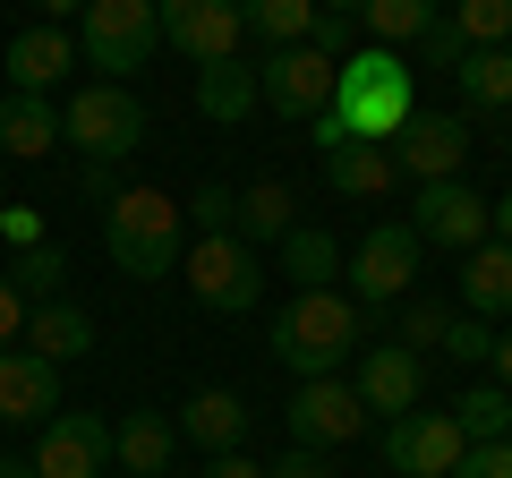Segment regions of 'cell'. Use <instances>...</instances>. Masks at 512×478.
Masks as SVG:
<instances>
[{
	"mask_svg": "<svg viewBox=\"0 0 512 478\" xmlns=\"http://www.w3.org/2000/svg\"><path fill=\"white\" fill-rule=\"evenodd\" d=\"M410 111H419V69L402 52H384V43H359V52L333 60V103L308 129L325 154L333 146H393Z\"/></svg>",
	"mask_w": 512,
	"mask_h": 478,
	"instance_id": "obj_1",
	"label": "cell"
},
{
	"mask_svg": "<svg viewBox=\"0 0 512 478\" xmlns=\"http://www.w3.org/2000/svg\"><path fill=\"white\" fill-rule=\"evenodd\" d=\"M367 342V308L350 291H291V308L274 316V359L291 376H342Z\"/></svg>",
	"mask_w": 512,
	"mask_h": 478,
	"instance_id": "obj_2",
	"label": "cell"
},
{
	"mask_svg": "<svg viewBox=\"0 0 512 478\" xmlns=\"http://www.w3.org/2000/svg\"><path fill=\"white\" fill-rule=\"evenodd\" d=\"M103 248H111V265H120L128 282L180 274V257H188L180 197H163V188H120V197L103 205Z\"/></svg>",
	"mask_w": 512,
	"mask_h": 478,
	"instance_id": "obj_3",
	"label": "cell"
},
{
	"mask_svg": "<svg viewBox=\"0 0 512 478\" xmlns=\"http://www.w3.org/2000/svg\"><path fill=\"white\" fill-rule=\"evenodd\" d=\"M60 137L77 146V163H120V154L146 146V103L128 86H111V77H94V86L69 94V111H60Z\"/></svg>",
	"mask_w": 512,
	"mask_h": 478,
	"instance_id": "obj_4",
	"label": "cell"
},
{
	"mask_svg": "<svg viewBox=\"0 0 512 478\" xmlns=\"http://www.w3.org/2000/svg\"><path fill=\"white\" fill-rule=\"evenodd\" d=\"M180 274H188V299H197V308H214V316H248L256 299H265V265H256V248H248L239 231L188 239Z\"/></svg>",
	"mask_w": 512,
	"mask_h": 478,
	"instance_id": "obj_5",
	"label": "cell"
},
{
	"mask_svg": "<svg viewBox=\"0 0 512 478\" xmlns=\"http://www.w3.org/2000/svg\"><path fill=\"white\" fill-rule=\"evenodd\" d=\"M154 43H163L154 0H86V43H77V60H86V69H103L111 86H128V77L146 69Z\"/></svg>",
	"mask_w": 512,
	"mask_h": 478,
	"instance_id": "obj_6",
	"label": "cell"
},
{
	"mask_svg": "<svg viewBox=\"0 0 512 478\" xmlns=\"http://www.w3.org/2000/svg\"><path fill=\"white\" fill-rule=\"evenodd\" d=\"M256 103L282 111V120H325V103H333V60L316 52V43L265 52V60H256Z\"/></svg>",
	"mask_w": 512,
	"mask_h": 478,
	"instance_id": "obj_7",
	"label": "cell"
},
{
	"mask_svg": "<svg viewBox=\"0 0 512 478\" xmlns=\"http://www.w3.org/2000/svg\"><path fill=\"white\" fill-rule=\"evenodd\" d=\"M470 436H461L453 410H410V419H384V461L393 478H453Z\"/></svg>",
	"mask_w": 512,
	"mask_h": 478,
	"instance_id": "obj_8",
	"label": "cell"
},
{
	"mask_svg": "<svg viewBox=\"0 0 512 478\" xmlns=\"http://www.w3.org/2000/svg\"><path fill=\"white\" fill-rule=\"evenodd\" d=\"M393 171H402V180H461V163H470V120H461V111H410L402 120V137H393Z\"/></svg>",
	"mask_w": 512,
	"mask_h": 478,
	"instance_id": "obj_9",
	"label": "cell"
},
{
	"mask_svg": "<svg viewBox=\"0 0 512 478\" xmlns=\"http://www.w3.org/2000/svg\"><path fill=\"white\" fill-rule=\"evenodd\" d=\"M35 478H103L111 461V419L103 410H52V419L35 427Z\"/></svg>",
	"mask_w": 512,
	"mask_h": 478,
	"instance_id": "obj_10",
	"label": "cell"
},
{
	"mask_svg": "<svg viewBox=\"0 0 512 478\" xmlns=\"http://www.w3.org/2000/svg\"><path fill=\"white\" fill-rule=\"evenodd\" d=\"M342 274L359 282V308H393V299H410V282H419V231H410V222H376Z\"/></svg>",
	"mask_w": 512,
	"mask_h": 478,
	"instance_id": "obj_11",
	"label": "cell"
},
{
	"mask_svg": "<svg viewBox=\"0 0 512 478\" xmlns=\"http://www.w3.org/2000/svg\"><path fill=\"white\" fill-rule=\"evenodd\" d=\"M359 427H367V402L350 393V376H299V393H291V444L333 453V444H350Z\"/></svg>",
	"mask_w": 512,
	"mask_h": 478,
	"instance_id": "obj_12",
	"label": "cell"
},
{
	"mask_svg": "<svg viewBox=\"0 0 512 478\" xmlns=\"http://www.w3.org/2000/svg\"><path fill=\"white\" fill-rule=\"evenodd\" d=\"M350 393L367 402V419H410L427 393V368H419V350L410 342H376L359 350V376H350Z\"/></svg>",
	"mask_w": 512,
	"mask_h": 478,
	"instance_id": "obj_13",
	"label": "cell"
},
{
	"mask_svg": "<svg viewBox=\"0 0 512 478\" xmlns=\"http://www.w3.org/2000/svg\"><path fill=\"white\" fill-rule=\"evenodd\" d=\"M410 231H419V248H461L470 257L478 239H487V197L461 180H427L419 205H410Z\"/></svg>",
	"mask_w": 512,
	"mask_h": 478,
	"instance_id": "obj_14",
	"label": "cell"
},
{
	"mask_svg": "<svg viewBox=\"0 0 512 478\" xmlns=\"http://www.w3.org/2000/svg\"><path fill=\"white\" fill-rule=\"evenodd\" d=\"M60 410V368L35 350H0V419L9 427H43Z\"/></svg>",
	"mask_w": 512,
	"mask_h": 478,
	"instance_id": "obj_15",
	"label": "cell"
},
{
	"mask_svg": "<svg viewBox=\"0 0 512 478\" xmlns=\"http://www.w3.org/2000/svg\"><path fill=\"white\" fill-rule=\"evenodd\" d=\"M69 69H86V60H77V43L60 26H18L9 35V94H52Z\"/></svg>",
	"mask_w": 512,
	"mask_h": 478,
	"instance_id": "obj_16",
	"label": "cell"
},
{
	"mask_svg": "<svg viewBox=\"0 0 512 478\" xmlns=\"http://www.w3.org/2000/svg\"><path fill=\"white\" fill-rule=\"evenodd\" d=\"M18 350H35V359L69 368V359H86V350H94V316H86V308H69V299H43V308H26Z\"/></svg>",
	"mask_w": 512,
	"mask_h": 478,
	"instance_id": "obj_17",
	"label": "cell"
},
{
	"mask_svg": "<svg viewBox=\"0 0 512 478\" xmlns=\"http://www.w3.org/2000/svg\"><path fill=\"white\" fill-rule=\"evenodd\" d=\"M461 316H512V248L504 239H478L461 257Z\"/></svg>",
	"mask_w": 512,
	"mask_h": 478,
	"instance_id": "obj_18",
	"label": "cell"
},
{
	"mask_svg": "<svg viewBox=\"0 0 512 478\" xmlns=\"http://www.w3.org/2000/svg\"><path fill=\"white\" fill-rule=\"evenodd\" d=\"M171 444H180V427L154 419V410H128V419L111 427V461H120L128 478H163L171 470Z\"/></svg>",
	"mask_w": 512,
	"mask_h": 478,
	"instance_id": "obj_19",
	"label": "cell"
},
{
	"mask_svg": "<svg viewBox=\"0 0 512 478\" xmlns=\"http://www.w3.org/2000/svg\"><path fill=\"white\" fill-rule=\"evenodd\" d=\"M239 35H248V26H239V0H205L197 18L188 26H171V52H188L197 60V69H214V60H239Z\"/></svg>",
	"mask_w": 512,
	"mask_h": 478,
	"instance_id": "obj_20",
	"label": "cell"
},
{
	"mask_svg": "<svg viewBox=\"0 0 512 478\" xmlns=\"http://www.w3.org/2000/svg\"><path fill=\"white\" fill-rule=\"evenodd\" d=\"M60 146V111L43 94H0V154H18V163H43Z\"/></svg>",
	"mask_w": 512,
	"mask_h": 478,
	"instance_id": "obj_21",
	"label": "cell"
},
{
	"mask_svg": "<svg viewBox=\"0 0 512 478\" xmlns=\"http://www.w3.org/2000/svg\"><path fill=\"white\" fill-rule=\"evenodd\" d=\"M171 427H180L188 444H205V453H239V436H248V402H239V393H197Z\"/></svg>",
	"mask_w": 512,
	"mask_h": 478,
	"instance_id": "obj_22",
	"label": "cell"
},
{
	"mask_svg": "<svg viewBox=\"0 0 512 478\" xmlns=\"http://www.w3.org/2000/svg\"><path fill=\"white\" fill-rule=\"evenodd\" d=\"M197 111L214 120V129H239L256 111V69H239V60H214V69H197Z\"/></svg>",
	"mask_w": 512,
	"mask_h": 478,
	"instance_id": "obj_23",
	"label": "cell"
},
{
	"mask_svg": "<svg viewBox=\"0 0 512 478\" xmlns=\"http://www.w3.org/2000/svg\"><path fill=\"white\" fill-rule=\"evenodd\" d=\"M325 180H333V197H393V154L384 146H333L325 154Z\"/></svg>",
	"mask_w": 512,
	"mask_h": 478,
	"instance_id": "obj_24",
	"label": "cell"
},
{
	"mask_svg": "<svg viewBox=\"0 0 512 478\" xmlns=\"http://www.w3.org/2000/svg\"><path fill=\"white\" fill-rule=\"evenodd\" d=\"M359 26H367V43L402 52V43H419L436 26V0H359Z\"/></svg>",
	"mask_w": 512,
	"mask_h": 478,
	"instance_id": "obj_25",
	"label": "cell"
},
{
	"mask_svg": "<svg viewBox=\"0 0 512 478\" xmlns=\"http://www.w3.org/2000/svg\"><path fill=\"white\" fill-rule=\"evenodd\" d=\"M231 231L248 239V248H256V239H274V248H282V231H291V188H282V180H256V188H239V214H231Z\"/></svg>",
	"mask_w": 512,
	"mask_h": 478,
	"instance_id": "obj_26",
	"label": "cell"
},
{
	"mask_svg": "<svg viewBox=\"0 0 512 478\" xmlns=\"http://www.w3.org/2000/svg\"><path fill=\"white\" fill-rule=\"evenodd\" d=\"M239 26H248V35H265L274 52H291V43H308L316 0H239Z\"/></svg>",
	"mask_w": 512,
	"mask_h": 478,
	"instance_id": "obj_27",
	"label": "cell"
},
{
	"mask_svg": "<svg viewBox=\"0 0 512 478\" xmlns=\"http://www.w3.org/2000/svg\"><path fill=\"white\" fill-rule=\"evenodd\" d=\"M453 77H461V103L470 111H512V52H470Z\"/></svg>",
	"mask_w": 512,
	"mask_h": 478,
	"instance_id": "obj_28",
	"label": "cell"
},
{
	"mask_svg": "<svg viewBox=\"0 0 512 478\" xmlns=\"http://www.w3.org/2000/svg\"><path fill=\"white\" fill-rule=\"evenodd\" d=\"M282 265H291L299 291H325V282L342 274V248H333L325 231H299V222H291V231H282Z\"/></svg>",
	"mask_w": 512,
	"mask_h": 478,
	"instance_id": "obj_29",
	"label": "cell"
},
{
	"mask_svg": "<svg viewBox=\"0 0 512 478\" xmlns=\"http://www.w3.org/2000/svg\"><path fill=\"white\" fill-rule=\"evenodd\" d=\"M453 419H461V436H470V444H495V436H512V393L504 385H470L453 402Z\"/></svg>",
	"mask_w": 512,
	"mask_h": 478,
	"instance_id": "obj_30",
	"label": "cell"
},
{
	"mask_svg": "<svg viewBox=\"0 0 512 478\" xmlns=\"http://www.w3.org/2000/svg\"><path fill=\"white\" fill-rule=\"evenodd\" d=\"M453 26L470 52H504L512 43V0H453Z\"/></svg>",
	"mask_w": 512,
	"mask_h": 478,
	"instance_id": "obj_31",
	"label": "cell"
},
{
	"mask_svg": "<svg viewBox=\"0 0 512 478\" xmlns=\"http://www.w3.org/2000/svg\"><path fill=\"white\" fill-rule=\"evenodd\" d=\"M60 282H69V265H60V248H52V239H43V248H18V282H9V291H18L26 308L60 299Z\"/></svg>",
	"mask_w": 512,
	"mask_h": 478,
	"instance_id": "obj_32",
	"label": "cell"
},
{
	"mask_svg": "<svg viewBox=\"0 0 512 478\" xmlns=\"http://www.w3.org/2000/svg\"><path fill=\"white\" fill-rule=\"evenodd\" d=\"M180 214H188V231H231V214H239V188H222V180H205L197 197H180Z\"/></svg>",
	"mask_w": 512,
	"mask_h": 478,
	"instance_id": "obj_33",
	"label": "cell"
},
{
	"mask_svg": "<svg viewBox=\"0 0 512 478\" xmlns=\"http://www.w3.org/2000/svg\"><path fill=\"white\" fill-rule=\"evenodd\" d=\"M436 350H453L461 368H487V350H495V325H487V316H453Z\"/></svg>",
	"mask_w": 512,
	"mask_h": 478,
	"instance_id": "obj_34",
	"label": "cell"
},
{
	"mask_svg": "<svg viewBox=\"0 0 512 478\" xmlns=\"http://www.w3.org/2000/svg\"><path fill=\"white\" fill-rule=\"evenodd\" d=\"M444 325H453V308H444V299H410V308H402V342H410V350L444 342Z\"/></svg>",
	"mask_w": 512,
	"mask_h": 478,
	"instance_id": "obj_35",
	"label": "cell"
},
{
	"mask_svg": "<svg viewBox=\"0 0 512 478\" xmlns=\"http://www.w3.org/2000/svg\"><path fill=\"white\" fill-rule=\"evenodd\" d=\"M419 52H427V69H461V60H470V43H461L453 18H436V26L419 35Z\"/></svg>",
	"mask_w": 512,
	"mask_h": 478,
	"instance_id": "obj_36",
	"label": "cell"
},
{
	"mask_svg": "<svg viewBox=\"0 0 512 478\" xmlns=\"http://www.w3.org/2000/svg\"><path fill=\"white\" fill-rule=\"evenodd\" d=\"M453 478H512V436H495V444H470Z\"/></svg>",
	"mask_w": 512,
	"mask_h": 478,
	"instance_id": "obj_37",
	"label": "cell"
},
{
	"mask_svg": "<svg viewBox=\"0 0 512 478\" xmlns=\"http://www.w3.org/2000/svg\"><path fill=\"white\" fill-rule=\"evenodd\" d=\"M265 478H333V461H325V453H308V444H291V453H282Z\"/></svg>",
	"mask_w": 512,
	"mask_h": 478,
	"instance_id": "obj_38",
	"label": "cell"
},
{
	"mask_svg": "<svg viewBox=\"0 0 512 478\" xmlns=\"http://www.w3.org/2000/svg\"><path fill=\"white\" fill-rule=\"evenodd\" d=\"M0 239H9V248H43V222L26 214V205H0Z\"/></svg>",
	"mask_w": 512,
	"mask_h": 478,
	"instance_id": "obj_39",
	"label": "cell"
},
{
	"mask_svg": "<svg viewBox=\"0 0 512 478\" xmlns=\"http://www.w3.org/2000/svg\"><path fill=\"white\" fill-rule=\"evenodd\" d=\"M18 333H26V299L9 291V274H0V350H18Z\"/></svg>",
	"mask_w": 512,
	"mask_h": 478,
	"instance_id": "obj_40",
	"label": "cell"
},
{
	"mask_svg": "<svg viewBox=\"0 0 512 478\" xmlns=\"http://www.w3.org/2000/svg\"><path fill=\"white\" fill-rule=\"evenodd\" d=\"M205 478H265L248 453H205Z\"/></svg>",
	"mask_w": 512,
	"mask_h": 478,
	"instance_id": "obj_41",
	"label": "cell"
},
{
	"mask_svg": "<svg viewBox=\"0 0 512 478\" xmlns=\"http://www.w3.org/2000/svg\"><path fill=\"white\" fill-rule=\"evenodd\" d=\"M487 239H504V248H512V188H504V197H487Z\"/></svg>",
	"mask_w": 512,
	"mask_h": 478,
	"instance_id": "obj_42",
	"label": "cell"
},
{
	"mask_svg": "<svg viewBox=\"0 0 512 478\" xmlns=\"http://www.w3.org/2000/svg\"><path fill=\"white\" fill-rule=\"evenodd\" d=\"M197 9H205V0H154V26H163V35H171V26H188V18H197Z\"/></svg>",
	"mask_w": 512,
	"mask_h": 478,
	"instance_id": "obj_43",
	"label": "cell"
},
{
	"mask_svg": "<svg viewBox=\"0 0 512 478\" xmlns=\"http://www.w3.org/2000/svg\"><path fill=\"white\" fill-rule=\"evenodd\" d=\"M487 368H495V385L512 393V333H495V350H487Z\"/></svg>",
	"mask_w": 512,
	"mask_h": 478,
	"instance_id": "obj_44",
	"label": "cell"
},
{
	"mask_svg": "<svg viewBox=\"0 0 512 478\" xmlns=\"http://www.w3.org/2000/svg\"><path fill=\"white\" fill-rule=\"evenodd\" d=\"M35 9H43V26H60V18H77L86 0H35Z\"/></svg>",
	"mask_w": 512,
	"mask_h": 478,
	"instance_id": "obj_45",
	"label": "cell"
},
{
	"mask_svg": "<svg viewBox=\"0 0 512 478\" xmlns=\"http://www.w3.org/2000/svg\"><path fill=\"white\" fill-rule=\"evenodd\" d=\"M0 478H35V461H18V453H0Z\"/></svg>",
	"mask_w": 512,
	"mask_h": 478,
	"instance_id": "obj_46",
	"label": "cell"
},
{
	"mask_svg": "<svg viewBox=\"0 0 512 478\" xmlns=\"http://www.w3.org/2000/svg\"><path fill=\"white\" fill-rule=\"evenodd\" d=\"M316 9H342V18H359V0H316Z\"/></svg>",
	"mask_w": 512,
	"mask_h": 478,
	"instance_id": "obj_47",
	"label": "cell"
},
{
	"mask_svg": "<svg viewBox=\"0 0 512 478\" xmlns=\"http://www.w3.org/2000/svg\"><path fill=\"white\" fill-rule=\"evenodd\" d=\"M163 478H171V470H163Z\"/></svg>",
	"mask_w": 512,
	"mask_h": 478,
	"instance_id": "obj_48",
	"label": "cell"
}]
</instances>
